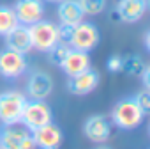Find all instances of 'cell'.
Instances as JSON below:
<instances>
[{
    "instance_id": "6da1fadb",
    "label": "cell",
    "mask_w": 150,
    "mask_h": 149,
    "mask_svg": "<svg viewBox=\"0 0 150 149\" xmlns=\"http://www.w3.org/2000/svg\"><path fill=\"white\" fill-rule=\"evenodd\" d=\"M145 115L146 114L141 110V107L136 103V100L132 96V98H122L120 101L115 103V107L111 108V114H110V121L113 126L131 131V130H136L143 122Z\"/></svg>"
},
{
    "instance_id": "7a4b0ae2",
    "label": "cell",
    "mask_w": 150,
    "mask_h": 149,
    "mask_svg": "<svg viewBox=\"0 0 150 149\" xmlns=\"http://www.w3.org/2000/svg\"><path fill=\"white\" fill-rule=\"evenodd\" d=\"M28 34H30V41H32V50H37L41 53H46L60 41L57 23L44 20V18L28 25Z\"/></svg>"
},
{
    "instance_id": "3957f363",
    "label": "cell",
    "mask_w": 150,
    "mask_h": 149,
    "mask_svg": "<svg viewBox=\"0 0 150 149\" xmlns=\"http://www.w3.org/2000/svg\"><path fill=\"white\" fill-rule=\"evenodd\" d=\"M27 94L21 91H4L0 92V122L4 126L20 124L21 112L27 103Z\"/></svg>"
},
{
    "instance_id": "277c9868",
    "label": "cell",
    "mask_w": 150,
    "mask_h": 149,
    "mask_svg": "<svg viewBox=\"0 0 150 149\" xmlns=\"http://www.w3.org/2000/svg\"><path fill=\"white\" fill-rule=\"evenodd\" d=\"M51 121H53V112L51 107L46 103V100H27L21 112V121H20L21 126L32 131Z\"/></svg>"
},
{
    "instance_id": "5b68a950",
    "label": "cell",
    "mask_w": 150,
    "mask_h": 149,
    "mask_svg": "<svg viewBox=\"0 0 150 149\" xmlns=\"http://www.w3.org/2000/svg\"><path fill=\"white\" fill-rule=\"evenodd\" d=\"M101 41L99 29L90 23V21H80L78 25H74L69 36L67 44L74 50H81V52H92Z\"/></svg>"
},
{
    "instance_id": "8992f818",
    "label": "cell",
    "mask_w": 150,
    "mask_h": 149,
    "mask_svg": "<svg viewBox=\"0 0 150 149\" xmlns=\"http://www.w3.org/2000/svg\"><path fill=\"white\" fill-rule=\"evenodd\" d=\"M0 147L2 149H35L32 131L21 124H9L0 128Z\"/></svg>"
},
{
    "instance_id": "52a82bcc",
    "label": "cell",
    "mask_w": 150,
    "mask_h": 149,
    "mask_svg": "<svg viewBox=\"0 0 150 149\" xmlns=\"http://www.w3.org/2000/svg\"><path fill=\"white\" fill-rule=\"evenodd\" d=\"M27 57L11 48L0 50V74L7 80H16L27 73Z\"/></svg>"
},
{
    "instance_id": "ba28073f",
    "label": "cell",
    "mask_w": 150,
    "mask_h": 149,
    "mask_svg": "<svg viewBox=\"0 0 150 149\" xmlns=\"http://www.w3.org/2000/svg\"><path fill=\"white\" fill-rule=\"evenodd\" d=\"M53 92V80L48 73L44 71H32L27 78L25 94L28 100H46Z\"/></svg>"
},
{
    "instance_id": "9c48e42d",
    "label": "cell",
    "mask_w": 150,
    "mask_h": 149,
    "mask_svg": "<svg viewBox=\"0 0 150 149\" xmlns=\"http://www.w3.org/2000/svg\"><path fill=\"white\" fill-rule=\"evenodd\" d=\"M16 18L21 25H32L39 20L44 18L46 7H44V0H16V4L13 6Z\"/></svg>"
},
{
    "instance_id": "30bf717a",
    "label": "cell",
    "mask_w": 150,
    "mask_h": 149,
    "mask_svg": "<svg viewBox=\"0 0 150 149\" xmlns=\"http://www.w3.org/2000/svg\"><path fill=\"white\" fill-rule=\"evenodd\" d=\"M99 73L96 69H87L76 77H69V82H67V91L74 96H85V94H90L92 91L97 89L99 85Z\"/></svg>"
},
{
    "instance_id": "8fae6325",
    "label": "cell",
    "mask_w": 150,
    "mask_h": 149,
    "mask_svg": "<svg viewBox=\"0 0 150 149\" xmlns=\"http://www.w3.org/2000/svg\"><path fill=\"white\" fill-rule=\"evenodd\" d=\"M83 135L96 144H103L111 135V121L104 115H90L83 122Z\"/></svg>"
},
{
    "instance_id": "7c38bea8",
    "label": "cell",
    "mask_w": 150,
    "mask_h": 149,
    "mask_svg": "<svg viewBox=\"0 0 150 149\" xmlns=\"http://www.w3.org/2000/svg\"><path fill=\"white\" fill-rule=\"evenodd\" d=\"M32 138L39 149H58L62 144V130L51 122L32 130Z\"/></svg>"
},
{
    "instance_id": "4fadbf2b",
    "label": "cell",
    "mask_w": 150,
    "mask_h": 149,
    "mask_svg": "<svg viewBox=\"0 0 150 149\" xmlns=\"http://www.w3.org/2000/svg\"><path fill=\"white\" fill-rule=\"evenodd\" d=\"M92 67V60L88 52H81V50H74L71 48L69 53L65 55L64 62L60 64V69L67 74V77H76V74L87 71Z\"/></svg>"
},
{
    "instance_id": "5bb4252c",
    "label": "cell",
    "mask_w": 150,
    "mask_h": 149,
    "mask_svg": "<svg viewBox=\"0 0 150 149\" xmlns=\"http://www.w3.org/2000/svg\"><path fill=\"white\" fill-rule=\"evenodd\" d=\"M148 9L146 0H118L115 7L118 20L124 23H136L139 21Z\"/></svg>"
},
{
    "instance_id": "9a60e30c",
    "label": "cell",
    "mask_w": 150,
    "mask_h": 149,
    "mask_svg": "<svg viewBox=\"0 0 150 149\" xmlns=\"http://www.w3.org/2000/svg\"><path fill=\"white\" fill-rule=\"evenodd\" d=\"M4 37H6V48H11V50L20 52L23 55L32 52V41H30V34H28V27L27 25H21V23L16 25Z\"/></svg>"
},
{
    "instance_id": "2e32d148",
    "label": "cell",
    "mask_w": 150,
    "mask_h": 149,
    "mask_svg": "<svg viewBox=\"0 0 150 149\" xmlns=\"http://www.w3.org/2000/svg\"><path fill=\"white\" fill-rule=\"evenodd\" d=\"M57 16L58 21L64 25H78L80 21H83L85 14L78 4V0H60L58 7H57Z\"/></svg>"
},
{
    "instance_id": "e0dca14e",
    "label": "cell",
    "mask_w": 150,
    "mask_h": 149,
    "mask_svg": "<svg viewBox=\"0 0 150 149\" xmlns=\"http://www.w3.org/2000/svg\"><path fill=\"white\" fill-rule=\"evenodd\" d=\"M16 25H20L16 13L13 7L9 6H0V36H6L7 32H11Z\"/></svg>"
},
{
    "instance_id": "ac0fdd59",
    "label": "cell",
    "mask_w": 150,
    "mask_h": 149,
    "mask_svg": "<svg viewBox=\"0 0 150 149\" xmlns=\"http://www.w3.org/2000/svg\"><path fill=\"white\" fill-rule=\"evenodd\" d=\"M145 66L146 64L143 62V59L139 55H129L122 60V71L127 73L129 77H139Z\"/></svg>"
},
{
    "instance_id": "d6986e66",
    "label": "cell",
    "mask_w": 150,
    "mask_h": 149,
    "mask_svg": "<svg viewBox=\"0 0 150 149\" xmlns=\"http://www.w3.org/2000/svg\"><path fill=\"white\" fill-rule=\"evenodd\" d=\"M69 50H71V46H69L67 43L58 41L51 50H48V52H46V53H48V60H50L51 64H55V66H58V67H60V64L64 62V59H65V55L69 53Z\"/></svg>"
},
{
    "instance_id": "ffe728a7",
    "label": "cell",
    "mask_w": 150,
    "mask_h": 149,
    "mask_svg": "<svg viewBox=\"0 0 150 149\" xmlns=\"http://www.w3.org/2000/svg\"><path fill=\"white\" fill-rule=\"evenodd\" d=\"M85 16H97L106 9V0H78Z\"/></svg>"
},
{
    "instance_id": "44dd1931",
    "label": "cell",
    "mask_w": 150,
    "mask_h": 149,
    "mask_svg": "<svg viewBox=\"0 0 150 149\" xmlns=\"http://www.w3.org/2000/svg\"><path fill=\"white\" fill-rule=\"evenodd\" d=\"M134 100H136V103L141 107V110L145 112V114H148V110H150V89H141L136 96H134Z\"/></svg>"
},
{
    "instance_id": "7402d4cb",
    "label": "cell",
    "mask_w": 150,
    "mask_h": 149,
    "mask_svg": "<svg viewBox=\"0 0 150 149\" xmlns=\"http://www.w3.org/2000/svg\"><path fill=\"white\" fill-rule=\"evenodd\" d=\"M122 60H124V57H120V55H111V57L106 60L108 71H110V73H120V71H122Z\"/></svg>"
},
{
    "instance_id": "603a6c76",
    "label": "cell",
    "mask_w": 150,
    "mask_h": 149,
    "mask_svg": "<svg viewBox=\"0 0 150 149\" xmlns=\"http://www.w3.org/2000/svg\"><path fill=\"white\" fill-rule=\"evenodd\" d=\"M57 27H58V39L64 41V43H67V41H69V36H71V30H72V25H64V23H60V25H57Z\"/></svg>"
},
{
    "instance_id": "cb8c5ba5",
    "label": "cell",
    "mask_w": 150,
    "mask_h": 149,
    "mask_svg": "<svg viewBox=\"0 0 150 149\" xmlns=\"http://www.w3.org/2000/svg\"><path fill=\"white\" fill-rule=\"evenodd\" d=\"M141 80H143V87L145 89H150V66H145L143 71H141Z\"/></svg>"
},
{
    "instance_id": "d4e9b609",
    "label": "cell",
    "mask_w": 150,
    "mask_h": 149,
    "mask_svg": "<svg viewBox=\"0 0 150 149\" xmlns=\"http://www.w3.org/2000/svg\"><path fill=\"white\" fill-rule=\"evenodd\" d=\"M145 46H146V50H150V32L145 34Z\"/></svg>"
},
{
    "instance_id": "484cf974",
    "label": "cell",
    "mask_w": 150,
    "mask_h": 149,
    "mask_svg": "<svg viewBox=\"0 0 150 149\" xmlns=\"http://www.w3.org/2000/svg\"><path fill=\"white\" fill-rule=\"evenodd\" d=\"M96 149H111V147H108V145H99V147H96Z\"/></svg>"
},
{
    "instance_id": "4316f807",
    "label": "cell",
    "mask_w": 150,
    "mask_h": 149,
    "mask_svg": "<svg viewBox=\"0 0 150 149\" xmlns=\"http://www.w3.org/2000/svg\"><path fill=\"white\" fill-rule=\"evenodd\" d=\"M44 2H53V4H58L60 0H44Z\"/></svg>"
},
{
    "instance_id": "83f0119b",
    "label": "cell",
    "mask_w": 150,
    "mask_h": 149,
    "mask_svg": "<svg viewBox=\"0 0 150 149\" xmlns=\"http://www.w3.org/2000/svg\"><path fill=\"white\" fill-rule=\"evenodd\" d=\"M0 149H2V147H0Z\"/></svg>"
}]
</instances>
